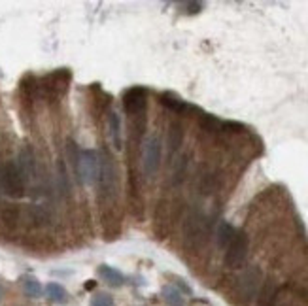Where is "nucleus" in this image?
<instances>
[{
    "mask_svg": "<svg viewBox=\"0 0 308 306\" xmlns=\"http://www.w3.org/2000/svg\"><path fill=\"white\" fill-rule=\"evenodd\" d=\"M0 185H2L4 193L13 199H19L25 195V179H23L15 161H8L4 165V169L0 172Z\"/></svg>",
    "mask_w": 308,
    "mask_h": 306,
    "instance_id": "1",
    "label": "nucleus"
},
{
    "mask_svg": "<svg viewBox=\"0 0 308 306\" xmlns=\"http://www.w3.org/2000/svg\"><path fill=\"white\" fill-rule=\"evenodd\" d=\"M98 189L102 193L104 199H114L116 197V185H117V174L112 155L104 151V155L100 157V169H98Z\"/></svg>",
    "mask_w": 308,
    "mask_h": 306,
    "instance_id": "2",
    "label": "nucleus"
},
{
    "mask_svg": "<svg viewBox=\"0 0 308 306\" xmlns=\"http://www.w3.org/2000/svg\"><path fill=\"white\" fill-rule=\"evenodd\" d=\"M98 169H100V161H98V155H96L95 149L80 151L76 174L80 176V179L84 181L85 185H95L96 179H98Z\"/></svg>",
    "mask_w": 308,
    "mask_h": 306,
    "instance_id": "3",
    "label": "nucleus"
},
{
    "mask_svg": "<svg viewBox=\"0 0 308 306\" xmlns=\"http://www.w3.org/2000/svg\"><path fill=\"white\" fill-rule=\"evenodd\" d=\"M161 165V140L159 136L151 134L144 142V151H142V172L144 176H155Z\"/></svg>",
    "mask_w": 308,
    "mask_h": 306,
    "instance_id": "4",
    "label": "nucleus"
},
{
    "mask_svg": "<svg viewBox=\"0 0 308 306\" xmlns=\"http://www.w3.org/2000/svg\"><path fill=\"white\" fill-rule=\"evenodd\" d=\"M70 82V74L66 70H59V72H53V74L45 76L40 84V89H42V95L49 100H55L63 95L66 91V85Z\"/></svg>",
    "mask_w": 308,
    "mask_h": 306,
    "instance_id": "5",
    "label": "nucleus"
},
{
    "mask_svg": "<svg viewBox=\"0 0 308 306\" xmlns=\"http://www.w3.org/2000/svg\"><path fill=\"white\" fill-rule=\"evenodd\" d=\"M248 257V236L244 232H236L233 242L229 244L227 254H225V264L229 268H238L242 266Z\"/></svg>",
    "mask_w": 308,
    "mask_h": 306,
    "instance_id": "6",
    "label": "nucleus"
},
{
    "mask_svg": "<svg viewBox=\"0 0 308 306\" xmlns=\"http://www.w3.org/2000/svg\"><path fill=\"white\" fill-rule=\"evenodd\" d=\"M148 104V91L144 87H132L127 89L123 95V106L131 116H140Z\"/></svg>",
    "mask_w": 308,
    "mask_h": 306,
    "instance_id": "7",
    "label": "nucleus"
},
{
    "mask_svg": "<svg viewBox=\"0 0 308 306\" xmlns=\"http://www.w3.org/2000/svg\"><path fill=\"white\" fill-rule=\"evenodd\" d=\"M25 219H27V223H29L31 227L40 229V227L49 225V221H51V216H49V212L45 210L44 206L32 204V206H29L27 212H25Z\"/></svg>",
    "mask_w": 308,
    "mask_h": 306,
    "instance_id": "8",
    "label": "nucleus"
},
{
    "mask_svg": "<svg viewBox=\"0 0 308 306\" xmlns=\"http://www.w3.org/2000/svg\"><path fill=\"white\" fill-rule=\"evenodd\" d=\"M0 219H2V225L6 227V231H15L21 221V210L15 204H8L0 212Z\"/></svg>",
    "mask_w": 308,
    "mask_h": 306,
    "instance_id": "9",
    "label": "nucleus"
},
{
    "mask_svg": "<svg viewBox=\"0 0 308 306\" xmlns=\"http://www.w3.org/2000/svg\"><path fill=\"white\" fill-rule=\"evenodd\" d=\"M96 272H98V276H100L108 285H112V287H121V285L125 284V276L121 274L119 270H116V268L108 266V264H100Z\"/></svg>",
    "mask_w": 308,
    "mask_h": 306,
    "instance_id": "10",
    "label": "nucleus"
},
{
    "mask_svg": "<svg viewBox=\"0 0 308 306\" xmlns=\"http://www.w3.org/2000/svg\"><path fill=\"white\" fill-rule=\"evenodd\" d=\"M108 127H110V136H112V142H114V148L121 149L123 148V134H121V117H119L117 112L110 114Z\"/></svg>",
    "mask_w": 308,
    "mask_h": 306,
    "instance_id": "11",
    "label": "nucleus"
},
{
    "mask_svg": "<svg viewBox=\"0 0 308 306\" xmlns=\"http://www.w3.org/2000/svg\"><path fill=\"white\" fill-rule=\"evenodd\" d=\"M161 295L165 299V303L169 306H183L185 305V299L181 295V291L176 287V285H165Z\"/></svg>",
    "mask_w": 308,
    "mask_h": 306,
    "instance_id": "12",
    "label": "nucleus"
},
{
    "mask_svg": "<svg viewBox=\"0 0 308 306\" xmlns=\"http://www.w3.org/2000/svg\"><path fill=\"white\" fill-rule=\"evenodd\" d=\"M234 234H236V231H234L233 225H229L227 221H223L218 227V232H216L218 246H220V248H229V244L233 242Z\"/></svg>",
    "mask_w": 308,
    "mask_h": 306,
    "instance_id": "13",
    "label": "nucleus"
},
{
    "mask_svg": "<svg viewBox=\"0 0 308 306\" xmlns=\"http://www.w3.org/2000/svg\"><path fill=\"white\" fill-rule=\"evenodd\" d=\"M161 104L167 106L169 110H172V112H178V114H181V112H185L189 106L185 104L183 100H181L180 96L172 95V93H163V95L159 96Z\"/></svg>",
    "mask_w": 308,
    "mask_h": 306,
    "instance_id": "14",
    "label": "nucleus"
},
{
    "mask_svg": "<svg viewBox=\"0 0 308 306\" xmlns=\"http://www.w3.org/2000/svg\"><path fill=\"white\" fill-rule=\"evenodd\" d=\"M45 293H47V297H49V301H53V303H57V305H66V301H68L66 289H64L61 284H55V282L47 284Z\"/></svg>",
    "mask_w": 308,
    "mask_h": 306,
    "instance_id": "15",
    "label": "nucleus"
},
{
    "mask_svg": "<svg viewBox=\"0 0 308 306\" xmlns=\"http://www.w3.org/2000/svg\"><path fill=\"white\" fill-rule=\"evenodd\" d=\"M183 140V129L180 123H172V127L169 131V149L170 155H174V151H178Z\"/></svg>",
    "mask_w": 308,
    "mask_h": 306,
    "instance_id": "16",
    "label": "nucleus"
},
{
    "mask_svg": "<svg viewBox=\"0 0 308 306\" xmlns=\"http://www.w3.org/2000/svg\"><path fill=\"white\" fill-rule=\"evenodd\" d=\"M23 291L27 293V297H31V299H38V297H42V285H40V282L36 278L25 276L23 278Z\"/></svg>",
    "mask_w": 308,
    "mask_h": 306,
    "instance_id": "17",
    "label": "nucleus"
},
{
    "mask_svg": "<svg viewBox=\"0 0 308 306\" xmlns=\"http://www.w3.org/2000/svg\"><path fill=\"white\" fill-rule=\"evenodd\" d=\"M257 284H259V270H252V272H248V274L242 278V287L246 289V299H250V297L255 295V291H257Z\"/></svg>",
    "mask_w": 308,
    "mask_h": 306,
    "instance_id": "18",
    "label": "nucleus"
},
{
    "mask_svg": "<svg viewBox=\"0 0 308 306\" xmlns=\"http://www.w3.org/2000/svg\"><path fill=\"white\" fill-rule=\"evenodd\" d=\"M91 306H116V303H114V299L108 293H98V295L93 297Z\"/></svg>",
    "mask_w": 308,
    "mask_h": 306,
    "instance_id": "19",
    "label": "nucleus"
},
{
    "mask_svg": "<svg viewBox=\"0 0 308 306\" xmlns=\"http://www.w3.org/2000/svg\"><path fill=\"white\" fill-rule=\"evenodd\" d=\"M189 10H187V13H199V11L202 10V4L201 2H189V4H185Z\"/></svg>",
    "mask_w": 308,
    "mask_h": 306,
    "instance_id": "20",
    "label": "nucleus"
},
{
    "mask_svg": "<svg viewBox=\"0 0 308 306\" xmlns=\"http://www.w3.org/2000/svg\"><path fill=\"white\" fill-rule=\"evenodd\" d=\"M95 287V282H89V284L85 285V289H93Z\"/></svg>",
    "mask_w": 308,
    "mask_h": 306,
    "instance_id": "21",
    "label": "nucleus"
},
{
    "mask_svg": "<svg viewBox=\"0 0 308 306\" xmlns=\"http://www.w3.org/2000/svg\"><path fill=\"white\" fill-rule=\"evenodd\" d=\"M0 299H2V287H0Z\"/></svg>",
    "mask_w": 308,
    "mask_h": 306,
    "instance_id": "22",
    "label": "nucleus"
}]
</instances>
